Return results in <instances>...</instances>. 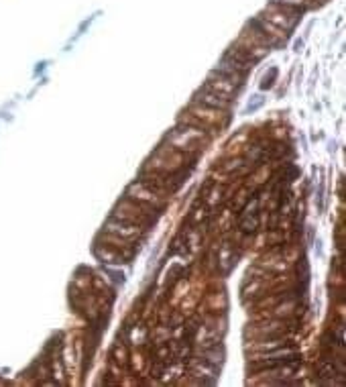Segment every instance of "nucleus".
Wrapping results in <instances>:
<instances>
[{"instance_id": "f257e3e1", "label": "nucleus", "mask_w": 346, "mask_h": 387, "mask_svg": "<svg viewBox=\"0 0 346 387\" xmlns=\"http://www.w3.org/2000/svg\"><path fill=\"white\" fill-rule=\"evenodd\" d=\"M195 102H202V104H206V106H210V108H216V110H226L228 104H230V100L222 98L220 94L212 92V90H208V88L204 86L200 92L195 94Z\"/></svg>"}, {"instance_id": "f03ea898", "label": "nucleus", "mask_w": 346, "mask_h": 387, "mask_svg": "<svg viewBox=\"0 0 346 387\" xmlns=\"http://www.w3.org/2000/svg\"><path fill=\"white\" fill-rule=\"evenodd\" d=\"M275 78H277V67H271V72L263 78V84H261V90H267V88H273L275 84Z\"/></svg>"}, {"instance_id": "7ed1b4c3", "label": "nucleus", "mask_w": 346, "mask_h": 387, "mask_svg": "<svg viewBox=\"0 0 346 387\" xmlns=\"http://www.w3.org/2000/svg\"><path fill=\"white\" fill-rule=\"evenodd\" d=\"M257 100H255V102H253V100H251V104L249 106H246V114H251V112H255L257 108H261L263 106V102H265V98H263V96H255Z\"/></svg>"}]
</instances>
